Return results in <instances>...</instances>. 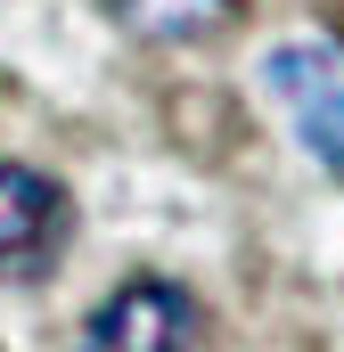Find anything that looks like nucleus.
I'll use <instances>...</instances> for the list:
<instances>
[{"label":"nucleus","instance_id":"2","mask_svg":"<svg viewBox=\"0 0 344 352\" xmlns=\"http://www.w3.org/2000/svg\"><path fill=\"white\" fill-rule=\"evenodd\" d=\"M66 221H74V205H66L58 180L0 156V278L50 270V254L66 246Z\"/></svg>","mask_w":344,"mask_h":352},{"label":"nucleus","instance_id":"4","mask_svg":"<svg viewBox=\"0 0 344 352\" xmlns=\"http://www.w3.org/2000/svg\"><path fill=\"white\" fill-rule=\"evenodd\" d=\"M295 131H303V148H312L328 173H344V90H312L303 115H295Z\"/></svg>","mask_w":344,"mask_h":352},{"label":"nucleus","instance_id":"1","mask_svg":"<svg viewBox=\"0 0 344 352\" xmlns=\"http://www.w3.org/2000/svg\"><path fill=\"white\" fill-rule=\"evenodd\" d=\"M197 344V303L172 278H123L83 320L74 352H189Z\"/></svg>","mask_w":344,"mask_h":352},{"label":"nucleus","instance_id":"5","mask_svg":"<svg viewBox=\"0 0 344 352\" xmlns=\"http://www.w3.org/2000/svg\"><path fill=\"white\" fill-rule=\"evenodd\" d=\"M336 74V50H279L270 58V82L287 90V82H328Z\"/></svg>","mask_w":344,"mask_h":352},{"label":"nucleus","instance_id":"3","mask_svg":"<svg viewBox=\"0 0 344 352\" xmlns=\"http://www.w3.org/2000/svg\"><path fill=\"white\" fill-rule=\"evenodd\" d=\"M107 16L131 33V41H205V33H222L230 16H238V0H107Z\"/></svg>","mask_w":344,"mask_h":352}]
</instances>
